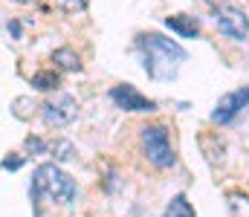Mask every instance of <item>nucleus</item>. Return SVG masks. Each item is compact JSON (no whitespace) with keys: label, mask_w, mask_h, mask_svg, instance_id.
Returning a JSON list of instances; mask_svg holds the SVG:
<instances>
[{"label":"nucleus","mask_w":249,"mask_h":217,"mask_svg":"<svg viewBox=\"0 0 249 217\" xmlns=\"http://www.w3.org/2000/svg\"><path fill=\"white\" fill-rule=\"evenodd\" d=\"M136 41H139V50H142L145 72H148L154 81H168V78H174L177 70H180V64L188 58V52L180 44L168 41V38L160 35V32H145V35H139Z\"/></svg>","instance_id":"nucleus-1"},{"label":"nucleus","mask_w":249,"mask_h":217,"mask_svg":"<svg viewBox=\"0 0 249 217\" xmlns=\"http://www.w3.org/2000/svg\"><path fill=\"white\" fill-rule=\"evenodd\" d=\"M75 180L70 177V174H64L58 165H53V162H47V165H38L35 168V174H32V188H29V194H32V203L38 206V200L41 197H50V200H55V203H61V206H70L72 200H75Z\"/></svg>","instance_id":"nucleus-2"},{"label":"nucleus","mask_w":249,"mask_h":217,"mask_svg":"<svg viewBox=\"0 0 249 217\" xmlns=\"http://www.w3.org/2000/svg\"><path fill=\"white\" fill-rule=\"evenodd\" d=\"M139 139H142V150H145V159L160 168V171H168L174 168L177 162V153L171 148V136H168V128L165 125H145L139 131Z\"/></svg>","instance_id":"nucleus-3"},{"label":"nucleus","mask_w":249,"mask_h":217,"mask_svg":"<svg viewBox=\"0 0 249 217\" xmlns=\"http://www.w3.org/2000/svg\"><path fill=\"white\" fill-rule=\"evenodd\" d=\"M214 26L235 41H244L249 35V17L235 6H217L214 9Z\"/></svg>","instance_id":"nucleus-4"},{"label":"nucleus","mask_w":249,"mask_h":217,"mask_svg":"<svg viewBox=\"0 0 249 217\" xmlns=\"http://www.w3.org/2000/svg\"><path fill=\"white\" fill-rule=\"evenodd\" d=\"M41 113H44V122H47V125H53V128H64V125H70V122L78 116V101H75L72 96L61 93V96L44 101Z\"/></svg>","instance_id":"nucleus-5"},{"label":"nucleus","mask_w":249,"mask_h":217,"mask_svg":"<svg viewBox=\"0 0 249 217\" xmlns=\"http://www.w3.org/2000/svg\"><path fill=\"white\" fill-rule=\"evenodd\" d=\"M110 99L122 110H127V113H154L157 110V101H151L148 96H142L133 84H116L110 90Z\"/></svg>","instance_id":"nucleus-6"},{"label":"nucleus","mask_w":249,"mask_h":217,"mask_svg":"<svg viewBox=\"0 0 249 217\" xmlns=\"http://www.w3.org/2000/svg\"><path fill=\"white\" fill-rule=\"evenodd\" d=\"M247 104H249V87L232 90V93L220 96V101H217V107H214V113H212V122H217V125H229V122L247 107Z\"/></svg>","instance_id":"nucleus-7"},{"label":"nucleus","mask_w":249,"mask_h":217,"mask_svg":"<svg viewBox=\"0 0 249 217\" xmlns=\"http://www.w3.org/2000/svg\"><path fill=\"white\" fill-rule=\"evenodd\" d=\"M165 26L171 32H177L180 38H197L200 35V20L191 17V15H168L165 17Z\"/></svg>","instance_id":"nucleus-8"},{"label":"nucleus","mask_w":249,"mask_h":217,"mask_svg":"<svg viewBox=\"0 0 249 217\" xmlns=\"http://www.w3.org/2000/svg\"><path fill=\"white\" fill-rule=\"evenodd\" d=\"M53 64H58L61 70H70V72H78L81 70V58L70 50V47H61L53 52Z\"/></svg>","instance_id":"nucleus-9"},{"label":"nucleus","mask_w":249,"mask_h":217,"mask_svg":"<svg viewBox=\"0 0 249 217\" xmlns=\"http://www.w3.org/2000/svg\"><path fill=\"white\" fill-rule=\"evenodd\" d=\"M162 217H194V209H191V203L186 200V194H177L165 206V215Z\"/></svg>","instance_id":"nucleus-10"},{"label":"nucleus","mask_w":249,"mask_h":217,"mask_svg":"<svg viewBox=\"0 0 249 217\" xmlns=\"http://www.w3.org/2000/svg\"><path fill=\"white\" fill-rule=\"evenodd\" d=\"M58 84H61V78H58V72H53V70H41V72L32 75V87L35 90H44L47 93V90H55Z\"/></svg>","instance_id":"nucleus-11"},{"label":"nucleus","mask_w":249,"mask_h":217,"mask_svg":"<svg viewBox=\"0 0 249 217\" xmlns=\"http://www.w3.org/2000/svg\"><path fill=\"white\" fill-rule=\"evenodd\" d=\"M226 200H229V212H232V217H249V197L244 194V191H232Z\"/></svg>","instance_id":"nucleus-12"},{"label":"nucleus","mask_w":249,"mask_h":217,"mask_svg":"<svg viewBox=\"0 0 249 217\" xmlns=\"http://www.w3.org/2000/svg\"><path fill=\"white\" fill-rule=\"evenodd\" d=\"M53 153H55V159H61V162H67V159H72L75 156V148H72V142H55V148H53Z\"/></svg>","instance_id":"nucleus-13"},{"label":"nucleus","mask_w":249,"mask_h":217,"mask_svg":"<svg viewBox=\"0 0 249 217\" xmlns=\"http://www.w3.org/2000/svg\"><path fill=\"white\" fill-rule=\"evenodd\" d=\"M20 165H23V159H20V156H15V153H12V156H6V159L0 162V168H3V171H18Z\"/></svg>","instance_id":"nucleus-14"},{"label":"nucleus","mask_w":249,"mask_h":217,"mask_svg":"<svg viewBox=\"0 0 249 217\" xmlns=\"http://www.w3.org/2000/svg\"><path fill=\"white\" fill-rule=\"evenodd\" d=\"M26 150H32V153H44V150H47V145L41 142L38 136H29V139H26Z\"/></svg>","instance_id":"nucleus-15"},{"label":"nucleus","mask_w":249,"mask_h":217,"mask_svg":"<svg viewBox=\"0 0 249 217\" xmlns=\"http://www.w3.org/2000/svg\"><path fill=\"white\" fill-rule=\"evenodd\" d=\"M58 3L67 9H84V0H58Z\"/></svg>","instance_id":"nucleus-16"},{"label":"nucleus","mask_w":249,"mask_h":217,"mask_svg":"<svg viewBox=\"0 0 249 217\" xmlns=\"http://www.w3.org/2000/svg\"><path fill=\"white\" fill-rule=\"evenodd\" d=\"M18 3H32V0H18Z\"/></svg>","instance_id":"nucleus-17"}]
</instances>
